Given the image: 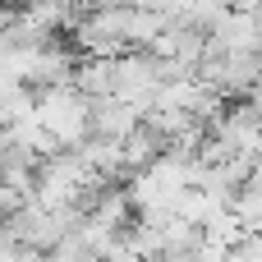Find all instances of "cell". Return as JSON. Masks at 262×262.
I'll return each instance as SVG.
<instances>
[]
</instances>
